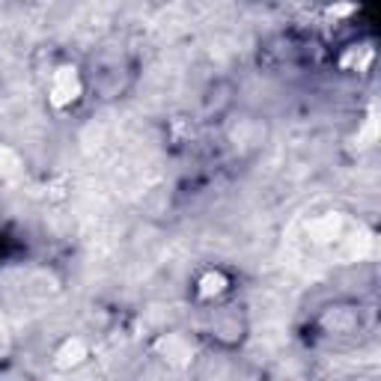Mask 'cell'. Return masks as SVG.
I'll use <instances>...</instances> for the list:
<instances>
[{"label":"cell","mask_w":381,"mask_h":381,"mask_svg":"<svg viewBox=\"0 0 381 381\" xmlns=\"http://www.w3.org/2000/svg\"><path fill=\"white\" fill-rule=\"evenodd\" d=\"M78 92V81H75V69H60L51 87V102L54 104H66L69 99H75Z\"/></svg>","instance_id":"6da1fadb"},{"label":"cell","mask_w":381,"mask_h":381,"mask_svg":"<svg viewBox=\"0 0 381 381\" xmlns=\"http://www.w3.org/2000/svg\"><path fill=\"white\" fill-rule=\"evenodd\" d=\"M83 361V346L75 340V343H69L63 352L57 355V366H75Z\"/></svg>","instance_id":"7a4b0ae2"},{"label":"cell","mask_w":381,"mask_h":381,"mask_svg":"<svg viewBox=\"0 0 381 381\" xmlns=\"http://www.w3.org/2000/svg\"><path fill=\"white\" fill-rule=\"evenodd\" d=\"M209 283H211V277H206ZM220 280H224V277H220V274H215V283H220ZM220 289H224V286H215V292H220ZM211 292V286H206V289H203V295H209Z\"/></svg>","instance_id":"3957f363"}]
</instances>
